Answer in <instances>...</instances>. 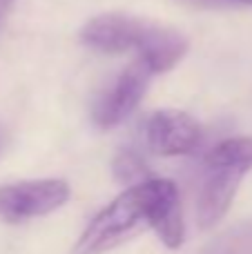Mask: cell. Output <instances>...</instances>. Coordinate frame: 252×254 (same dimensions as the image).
<instances>
[{
    "instance_id": "obj_1",
    "label": "cell",
    "mask_w": 252,
    "mask_h": 254,
    "mask_svg": "<svg viewBox=\"0 0 252 254\" xmlns=\"http://www.w3.org/2000/svg\"><path fill=\"white\" fill-rule=\"evenodd\" d=\"M145 230H154L170 250L183 246L181 196L172 181L150 179L119 194L89 221L71 254H105Z\"/></svg>"
},
{
    "instance_id": "obj_2",
    "label": "cell",
    "mask_w": 252,
    "mask_h": 254,
    "mask_svg": "<svg viewBox=\"0 0 252 254\" xmlns=\"http://www.w3.org/2000/svg\"><path fill=\"white\" fill-rule=\"evenodd\" d=\"M83 45L105 54L134 52L152 74L170 71L188 52V38L163 22L132 13H103L80 29Z\"/></svg>"
},
{
    "instance_id": "obj_3",
    "label": "cell",
    "mask_w": 252,
    "mask_h": 254,
    "mask_svg": "<svg viewBox=\"0 0 252 254\" xmlns=\"http://www.w3.org/2000/svg\"><path fill=\"white\" fill-rule=\"evenodd\" d=\"M252 172V138L235 136L214 145L205 156L201 179L196 221L201 230H210L228 214L241 181Z\"/></svg>"
},
{
    "instance_id": "obj_4",
    "label": "cell",
    "mask_w": 252,
    "mask_h": 254,
    "mask_svg": "<svg viewBox=\"0 0 252 254\" xmlns=\"http://www.w3.org/2000/svg\"><path fill=\"white\" fill-rule=\"evenodd\" d=\"M69 185L61 179H38L0 185V221L25 223L52 214L54 210L69 201Z\"/></svg>"
},
{
    "instance_id": "obj_5",
    "label": "cell",
    "mask_w": 252,
    "mask_h": 254,
    "mask_svg": "<svg viewBox=\"0 0 252 254\" xmlns=\"http://www.w3.org/2000/svg\"><path fill=\"white\" fill-rule=\"evenodd\" d=\"M152 76L154 74L141 61H134L132 65L125 67L116 76L112 87L94 105V123L101 129H112V127L123 123L138 107L141 98L145 96L147 83H150Z\"/></svg>"
},
{
    "instance_id": "obj_6",
    "label": "cell",
    "mask_w": 252,
    "mask_h": 254,
    "mask_svg": "<svg viewBox=\"0 0 252 254\" xmlns=\"http://www.w3.org/2000/svg\"><path fill=\"white\" fill-rule=\"evenodd\" d=\"M145 138L159 156H192L203 145V129L186 112L161 110L147 121Z\"/></svg>"
},
{
    "instance_id": "obj_7",
    "label": "cell",
    "mask_w": 252,
    "mask_h": 254,
    "mask_svg": "<svg viewBox=\"0 0 252 254\" xmlns=\"http://www.w3.org/2000/svg\"><path fill=\"white\" fill-rule=\"evenodd\" d=\"M112 170H114L116 181L127 185V188H134V185H141V183H145V181L154 179V176L150 174V170H147V165L143 163V158L134 152H121L119 156L114 158Z\"/></svg>"
},
{
    "instance_id": "obj_8",
    "label": "cell",
    "mask_w": 252,
    "mask_h": 254,
    "mask_svg": "<svg viewBox=\"0 0 252 254\" xmlns=\"http://www.w3.org/2000/svg\"><path fill=\"white\" fill-rule=\"evenodd\" d=\"M203 254H252V223L241 225L226 237L217 239L205 248Z\"/></svg>"
},
{
    "instance_id": "obj_9",
    "label": "cell",
    "mask_w": 252,
    "mask_h": 254,
    "mask_svg": "<svg viewBox=\"0 0 252 254\" xmlns=\"http://www.w3.org/2000/svg\"><path fill=\"white\" fill-rule=\"evenodd\" d=\"M13 2H16V0H0V22H2V18L7 16V11L11 9Z\"/></svg>"
},
{
    "instance_id": "obj_10",
    "label": "cell",
    "mask_w": 252,
    "mask_h": 254,
    "mask_svg": "<svg viewBox=\"0 0 252 254\" xmlns=\"http://www.w3.org/2000/svg\"><path fill=\"white\" fill-rule=\"evenodd\" d=\"M235 2H244V4H252V0H235Z\"/></svg>"
}]
</instances>
